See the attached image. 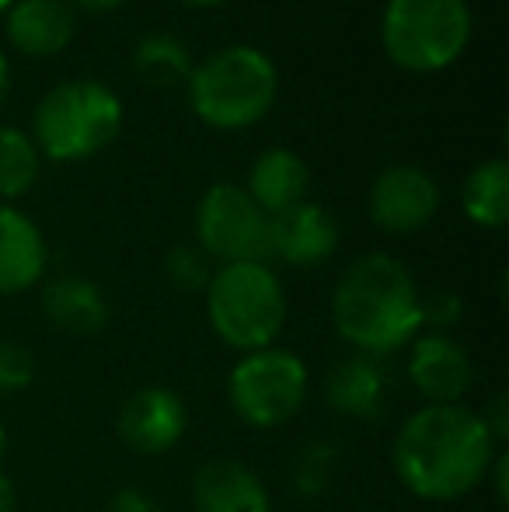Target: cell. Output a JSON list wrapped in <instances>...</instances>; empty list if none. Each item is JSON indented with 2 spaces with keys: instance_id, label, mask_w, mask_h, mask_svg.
Here are the masks:
<instances>
[{
  "instance_id": "27",
  "label": "cell",
  "mask_w": 509,
  "mask_h": 512,
  "mask_svg": "<svg viewBox=\"0 0 509 512\" xmlns=\"http://www.w3.org/2000/svg\"><path fill=\"white\" fill-rule=\"evenodd\" d=\"M482 415V422L489 425V432H492V439L496 443H503V439L509 436V411H506V394H499L496 401H492L485 411H478Z\"/></svg>"
},
{
  "instance_id": "32",
  "label": "cell",
  "mask_w": 509,
  "mask_h": 512,
  "mask_svg": "<svg viewBox=\"0 0 509 512\" xmlns=\"http://www.w3.org/2000/svg\"><path fill=\"white\" fill-rule=\"evenodd\" d=\"M182 4H189V7H217V4H224V0H182Z\"/></svg>"
},
{
  "instance_id": "34",
  "label": "cell",
  "mask_w": 509,
  "mask_h": 512,
  "mask_svg": "<svg viewBox=\"0 0 509 512\" xmlns=\"http://www.w3.org/2000/svg\"><path fill=\"white\" fill-rule=\"evenodd\" d=\"M14 0H0V14H7V7H11Z\"/></svg>"
},
{
  "instance_id": "21",
  "label": "cell",
  "mask_w": 509,
  "mask_h": 512,
  "mask_svg": "<svg viewBox=\"0 0 509 512\" xmlns=\"http://www.w3.org/2000/svg\"><path fill=\"white\" fill-rule=\"evenodd\" d=\"M42 171V154L35 147L32 133L18 126H0V199L11 203L21 199Z\"/></svg>"
},
{
  "instance_id": "2",
  "label": "cell",
  "mask_w": 509,
  "mask_h": 512,
  "mask_svg": "<svg viewBox=\"0 0 509 512\" xmlns=\"http://www.w3.org/2000/svg\"><path fill=\"white\" fill-rule=\"evenodd\" d=\"M332 324L363 356H387L422 331V293L412 272L384 251L360 255L332 290Z\"/></svg>"
},
{
  "instance_id": "31",
  "label": "cell",
  "mask_w": 509,
  "mask_h": 512,
  "mask_svg": "<svg viewBox=\"0 0 509 512\" xmlns=\"http://www.w3.org/2000/svg\"><path fill=\"white\" fill-rule=\"evenodd\" d=\"M7 91H11V67H7V56L0 49V105L7 102Z\"/></svg>"
},
{
  "instance_id": "6",
  "label": "cell",
  "mask_w": 509,
  "mask_h": 512,
  "mask_svg": "<svg viewBox=\"0 0 509 512\" xmlns=\"http://www.w3.org/2000/svg\"><path fill=\"white\" fill-rule=\"evenodd\" d=\"M381 42L394 67L408 74H436L468 49V0H387Z\"/></svg>"
},
{
  "instance_id": "29",
  "label": "cell",
  "mask_w": 509,
  "mask_h": 512,
  "mask_svg": "<svg viewBox=\"0 0 509 512\" xmlns=\"http://www.w3.org/2000/svg\"><path fill=\"white\" fill-rule=\"evenodd\" d=\"M18 506V495H14V485L7 474H0V512H14Z\"/></svg>"
},
{
  "instance_id": "24",
  "label": "cell",
  "mask_w": 509,
  "mask_h": 512,
  "mask_svg": "<svg viewBox=\"0 0 509 512\" xmlns=\"http://www.w3.org/2000/svg\"><path fill=\"white\" fill-rule=\"evenodd\" d=\"M35 380V356L21 342H0V394L25 391Z\"/></svg>"
},
{
  "instance_id": "9",
  "label": "cell",
  "mask_w": 509,
  "mask_h": 512,
  "mask_svg": "<svg viewBox=\"0 0 509 512\" xmlns=\"http://www.w3.org/2000/svg\"><path fill=\"white\" fill-rule=\"evenodd\" d=\"M440 209V185L415 164H391L370 185V220L384 234H415Z\"/></svg>"
},
{
  "instance_id": "7",
  "label": "cell",
  "mask_w": 509,
  "mask_h": 512,
  "mask_svg": "<svg viewBox=\"0 0 509 512\" xmlns=\"http://www.w3.org/2000/svg\"><path fill=\"white\" fill-rule=\"evenodd\" d=\"M307 366L300 356L286 349H258L245 352L227 377V401L234 415L252 429H276L290 422L307 398Z\"/></svg>"
},
{
  "instance_id": "15",
  "label": "cell",
  "mask_w": 509,
  "mask_h": 512,
  "mask_svg": "<svg viewBox=\"0 0 509 512\" xmlns=\"http://www.w3.org/2000/svg\"><path fill=\"white\" fill-rule=\"evenodd\" d=\"M77 14L67 0H14L7 7V39L25 56H56L70 46Z\"/></svg>"
},
{
  "instance_id": "33",
  "label": "cell",
  "mask_w": 509,
  "mask_h": 512,
  "mask_svg": "<svg viewBox=\"0 0 509 512\" xmlns=\"http://www.w3.org/2000/svg\"><path fill=\"white\" fill-rule=\"evenodd\" d=\"M4 446H7V432H4V422H0V457H4Z\"/></svg>"
},
{
  "instance_id": "22",
  "label": "cell",
  "mask_w": 509,
  "mask_h": 512,
  "mask_svg": "<svg viewBox=\"0 0 509 512\" xmlns=\"http://www.w3.org/2000/svg\"><path fill=\"white\" fill-rule=\"evenodd\" d=\"M335 471V446L332 443H321V439H311L297 450L290 464V478H293V488L300 495H318L321 488L328 485Z\"/></svg>"
},
{
  "instance_id": "28",
  "label": "cell",
  "mask_w": 509,
  "mask_h": 512,
  "mask_svg": "<svg viewBox=\"0 0 509 512\" xmlns=\"http://www.w3.org/2000/svg\"><path fill=\"white\" fill-rule=\"evenodd\" d=\"M492 485H496V499L506 502V471H509V460L506 453H496V460H492Z\"/></svg>"
},
{
  "instance_id": "4",
  "label": "cell",
  "mask_w": 509,
  "mask_h": 512,
  "mask_svg": "<svg viewBox=\"0 0 509 512\" xmlns=\"http://www.w3.org/2000/svg\"><path fill=\"white\" fill-rule=\"evenodd\" d=\"M123 129V102L102 81H63L35 105L32 140L42 157L77 164L102 154Z\"/></svg>"
},
{
  "instance_id": "12",
  "label": "cell",
  "mask_w": 509,
  "mask_h": 512,
  "mask_svg": "<svg viewBox=\"0 0 509 512\" xmlns=\"http://www.w3.org/2000/svg\"><path fill=\"white\" fill-rule=\"evenodd\" d=\"M339 248V223L318 203H297L269 216V262L318 269Z\"/></svg>"
},
{
  "instance_id": "19",
  "label": "cell",
  "mask_w": 509,
  "mask_h": 512,
  "mask_svg": "<svg viewBox=\"0 0 509 512\" xmlns=\"http://www.w3.org/2000/svg\"><path fill=\"white\" fill-rule=\"evenodd\" d=\"M461 206L471 223L499 230L509 220V164L506 157H489L475 164L461 185Z\"/></svg>"
},
{
  "instance_id": "20",
  "label": "cell",
  "mask_w": 509,
  "mask_h": 512,
  "mask_svg": "<svg viewBox=\"0 0 509 512\" xmlns=\"http://www.w3.org/2000/svg\"><path fill=\"white\" fill-rule=\"evenodd\" d=\"M129 67L150 88H175V84H185L192 74V53L178 35L171 32H150L143 35L133 46V56H129Z\"/></svg>"
},
{
  "instance_id": "16",
  "label": "cell",
  "mask_w": 509,
  "mask_h": 512,
  "mask_svg": "<svg viewBox=\"0 0 509 512\" xmlns=\"http://www.w3.org/2000/svg\"><path fill=\"white\" fill-rule=\"evenodd\" d=\"M307 189H311V168H307L297 150L272 147L265 154H258L255 164L248 168L245 192L265 216H276L283 209L304 203Z\"/></svg>"
},
{
  "instance_id": "26",
  "label": "cell",
  "mask_w": 509,
  "mask_h": 512,
  "mask_svg": "<svg viewBox=\"0 0 509 512\" xmlns=\"http://www.w3.org/2000/svg\"><path fill=\"white\" fill-rule=\"evenodd\" d=\"M109 512H161L154 495L140 492V488H119L109 499Z\"/></svg>"
},
{
  "instance_id": "5",
  "label": "cell",
  "mask_w": 509,
  "mask_h": 512,
  "mask_svg": "<svg viewBox=\"0 0 509 512\" xmlns=\"http://www.w3.org/2000/svg\"><path fill=\"white\" fill-rule=\"evenodd\" d=\"M206 314L224 345L238 352L269 349L286 324V293L265 262H231L213 269Z\"/></svg>"
},
{
  "instance_id": "10",
  "label": "cell",
  "mask_w": 509,
  "mask_h": 512,
  "mask_svg": "<svg viewBox=\"0 0 509 512\" xmlns=\"http://www.w3.org/2000/svg\"><path fill=\"white\" fill-rule=\"evenodd\" d=\"M189 429V408L171 387H140L119 408V436L140 457H161L182 443Z\"/></svg>"
},
{
  "instance_id": "1",
  "label": "cell",
  "mask_w": 509,
  "mask_h": 512,
  "mask_svg": "<svg viewBox=\"0 0 509 512\" xmlns=\"http://www.w3.org/2000/svg\"><path fill=\"white\" fill-rule=\"evenodd\" d=\"M499 453L482 415L464 405H422L394 436V471L412 495L450 502L489 478Z\"/></svg>"
},
{
  "instance_id": "8",
  "label": "cell",
  "mask_w": 509,
  "mask_h": 512,
  "mask_svg": "<svg viewBox=\"0 0 509 512\" xmlns=\"http://www.w3.org/2000/svg\"><path fill=\"white\" fill-rule=\"evenodd\" d=\"M196 248L220 265L265 262L269 265V216L241 185L217 182L196 206Z\"/></svg>"
},
{
  "instance_id": "30",
  "label": "cell",
  "mask_w": 509,
  "mask_h": 512,
  "mask_svg": "<svg viewBox=\"0 0 509 512\" xmlns=\"http://www.w3.org/2000/svg\"><path fill=\"white\" fill-rule=\"evenodd\" d=\"M70 7H84V11H116L126 0H67Z\"/></svg>"
},
{
  "instance_id": "17",
  "label": "cell",
  "mask_w": 509,
  "mask_h": 512,
  "mask_svg": "<svg viewBox=\"0 0 509 512\" xmlns=\"http://www.w3.org/2000/svg\"><path fill=\"white\" fill-rule=\"evenodd\" d=\"M42 314L56 331L74 338L98 335L109 321V300L102 286L84 276H56L42 290Z\"/></svg>"
},
{
  "instance_id": "13",
  "label": "cell",
  "mask_w": 509,
  "mask_h": 512,
  "mask_svg": "<svg viewBox=\"0 0 509 512\" xmlns=\"http://www.w3.org/2000/svg\"><path fill=\"white\" fill-rule=\"evenodd\" d=\"M192 506L196 512H272L262 478L231 457L206 460L192 474Z\"/></svg>"
},
{
  "instance_id": "14",
  "label": "cell",
  "mask_w": 509,
  "mask_h": 512,
  "mask_svg": "<svg viewBox=\"0 0 509 512\" xmlns=\"http://www.w3.org/2000/svg\"><path fill=\"white\" fill-rule=\"evenodd\" d=\"M49 248L32 216L0 203V293H25L46 276Z\"/></svg>"
},
{
  "instance_id": "3",
  "label": "cell",
  "mask_w": 509,
  "mask_h": 512,
  "mask_svg": "<svg viewBox=\"0 0 509 512\" xmlns=\"http://www.w3.org/2000/svg\"><path fill=\"white\" fill-rule=\"evenodd\" d=\"M189 105L213 129H248L269 115L279 91L276 63L255 46H227L196 63L189 74Z\"/></svg>"
},
{
  "instance_id": "25",
  "label": "cell",
  "mask_w": 509,
  "mask_h": 512,
  "mask_svg": "<svg viewBox=\"0 0 509 512\" xmlns=\"http://www.w3.org/2000/svg\"><path fill=\"white\" fill-rule=\"evenodd\" d=\"M461 297H454V293H429L426 300H422V328H433V331H447L454 328L457 321H461Z\"/></svg>"
},
{
  "instance_id": "23",
  "label": "cell",
  "mask_w": 509,
  "mask_h": 512,
  "mask_svg": "<svg viewBox=\"0 0 509 512\" xmlns=\"http://www.w3.org/2000/svg\"><path fill=\"white\" fill-rule=\"evenodd\" d=\"M164 276L175 290L182 293H203L213 279L210 258L196 248V244H178L164 255Z\"/></svg>"
},
{
  "instance_id": "18",
  "label": "cell",
  "mask_w": 509,
  "mask_h": 512,
  "mask_svg": "<svg viewBox=\"0 0 509 512\" xmlns=\"http://www.w3.org/2000/svg\"><path fill=\"white\" fill-rule=\"evenodd\" d=\"M325 401L339 415L349 418H381L384 401H387V380L384 370L377 366L374 356H356L339 359V363L328 370L325 380Z\"/></svg>"
},
{
  "instance_id": "11",
  "label": "cell",
  "mask_w": 509,
  "mask_h": 512,
  "mask_svg": "<svg viewBox=\"0 0 509 512\" xmlns=\"http://www.w3.org/2000/svg\"><path fill=\"white\" fill-rule=\"evenodd\" d=\"M408 380L426 398V405H461L475 380V366L464 345L454 342L447 331H426L412 338Z\"/></svg>"
}]
</instances>
